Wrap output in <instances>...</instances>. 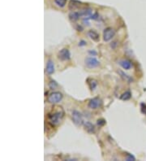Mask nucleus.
<instances>
[{
    "label": "nucleus",
    "mask_w": 146,
    "mask_h": 161,
    "mask_svg": "<svg viewBox=\"0 0 146 161\" xmlns=\"http://www.w3.org/2000/svg\"><path fill=\"white\" fill-rule=\"evenodd\" d=\"M68 17H69V20L71 22H76L80 19L81 16H80L79 11H71L70 14H69Z\"/></svg>",
    "instance_id": "obj_12"
},
{
    "label": "nucleus",
    "mask_w": 146,
    "mask_h": 161,
    "mask_svg": "<svg viewBox=\"0 0 146 161\" xmlns=\"http://www.w3.org/2000/svg\"><path fill=\"white\" fill-rule=\"evenodd\" d=\"M76 29H77L78 31H82V30H83V28L81 26H80V25H78V26L76 27Z\"/></svg>",
    "instance_id": "obj_25"
},
{
    "label": "nucleus",
    "mask_w": 146,
    "mask_h": 161,
    "mask_svg": "<svg viewBox=\"0 0 146 161\" xmlns=\"http://www.w3.org/2000/svg\"><path fill=\"white\" fill-rule=\"evenodd\" d=\"M89 53L91 54V55H97V53L96 52V51H89Z\"/></svg>",
    "instance_id": "obj_24"
},
{
    "label": "nucleus",
    "mask_w": 146,
    "mask_h": 161,
    "mask_svg": "<svg viewBox=\"0 0 146 161\" xmlns=\"http://www.w3.org/2000/svg\"><path fill=\"white\" fill-rule=\"evenodd\" d=\"M125 160H135V158L132 155H131L129 153H126V157H125Z\"/></svg>",
    "instance_id": "obj_19"
},
{
    "label": "nucleus",
    "mask_w": 146,
    "mask_h": 161,
    "mask_svg": "<svg viewBox=\"0 0 146 161\" xmlns=\"http://www.w3.org/2000/svg\"><path fill=\"white\" fill-rule=\"evenodd\" d=\"M58 58L62 61H67L69 60L71 58V54L69 50L67 48H63L60 50L58 53Z\"/></svg>",
    "instance_id": "obj_7"
},
{
    "label": "nucleus",
    "mask_w": 146,
    "mask_h": 161,
    "mask_svg": "<svg viewBox=\"0 0 146 161\" xmlns=\"http://www.w3.org/2000/svg\"><path fill=\"white\" fill-rule=\"evenodd\" d=\"M87 82H88V85H89L91 90H94L96 89V87H97V80H94V79H89H89L87 80Z\"/></svg>",
    "instance_id": "obj_15"
},
{
    "label": "nucleus",
    "mask_w": 146,
    "mask_h": 161,
    "mask_svg": "<svg viewBox=\"0 0 146 161\" xmlns=\"http://www.w3.org/2000/svg\"><path fill=\"white\" fill-rule=\"evenodd\" d=\"M86 45V42L85 41H81L80 43H79V47H83V46H85Z\"/></svg>",
    "instance_id": "obj_23"
},
{
    "label": "nucleus",
    "mask_w": 146,
    "mask_h": 161,
    "mask_svg": "<svg viewBox=\"0 0 146 161\" xmlns=\"http://www.w3.org/2000/svg\"><path fill=\"white\" fill-rule=\"evenodd\" d=\"M118 73H119V74L121 75V77H122V78H123L124 80H127V81H128V82H131V81H132V78H131V77H130L128 75L125 74L124 73L123 71H121V70H119V71H118Z\"/></svg>",
    "instance_id": "obj_16"
},
{
    "label": "nucleus",
    "mask_w": 146,
    "mask_h": 161,
    "mask_svg": "<svg viewBox=\"0 0 146 161\" xmlns=\"http://www.w3.org/2000/svg\"><path fill=\"white\" fill-rule=\"evenodd\" d=\"M115 35V30L112 28H106L103 32V39L106 42L110 41Z\"/></svg>",
    "instance_id": "obj_6"
},
{
    "label": "nucleus",
    "mask_w": 146,
    "mask_h": 161,
    "mask_svg": "<svg viewBox=\"0 0 146 161\" xmlns=\"http://www.w3.org/2000/svg\"><path fill=\"white\" fill-rule=\"evenodd\" d=\"M119 65L125 70L130 69L131 67H132V64L131 62L128 60V59H122V60H119Z\"/></svg>",
    "instance_id": "obj_8"
},
{
    "label": "nucleus",
    "mask_w": 146,
    "mask_h": 161,
    "mask_svg": "<svg viewBox=\"0 0 146 161\" xmlns=\"http://www.w3.org/2000/svg\"><path fill=\"white\" fill-rule=\"evenodd\" d=\"M54 3L58 7H63L67 4V0H54Z\"/></svg>",
    "instance_id": "obj_18"
},
{
    "label": "nucleus",
    "mask_w": 146,
    "mask_h": 161,
    "mask_svg": "<svg viewBox=\"0 0 146 161\" xmlns=\"http://www.w3.org/2000/svg\"><path fill=\"white\" fill-rule=\"evenodd\" d=\"M131 92L130 91H126L124 92L121 96H120V99H122V100H128L131 98Z\"/></svg>",
    "instance_id": "obj_17"
},
{
    "label": "nucleus",
    "mask_w": 146,
    "mask_h": 161,
    "mask_svg": "<svg viewBox=\"0 0 146 161\" xmlns=\"http://www.w3.org/2000/svg\"><path fill=\"white\" fill-rule=\"evenodd\" d=\"M141 112L146 115V105H145L144 103L141 104Z\"/></svg>",
    "instance_id": "obj_22"
},
{
    "label": "nucleus",
    "mask_w": 146,
    "mask_h": 161,
    "mask_svg": "<svg viewBox=\"0 0 146 161\" xmlns=\"http://www.w3.org/2000/svg\"><path fill=\"white\" fill-rule=\"evenodd\" d=\"M102 106V100L98 98V97H96V98H93L92 99L89 100V102L88 103V107L90 109H97V108H100V107Z\"/></svg>",
    "instance_id": "obj_4"
},
{
    "label": "nucleus",
    "mask_w": 146,
    "mask_h": 161,
    "mask_svg": "<svg viewBox=\"0 0 146 161\" xmlns=\"http://www.w3.org/2000/svg\"><path fill=\"white\" fill-rule=\"evenodd\" d=\"M81 5V2L76 1V0H71L68 4V8L71 10V11H75L76 9H78Z\"/></svg>",
    "instance_id": "obj_10"
},
{
    "label": "nucleus",
    "mask_w": 146,
    "mask_h": 161,
    "mask_svg": "<svg viewBox=\"0 0 146 161\" xmlns=\"http://www.w3.org/2000/svg\"><path fill=\"white\" fill-rule=\"evenodd\" d=\"M81 17H88L92 15V9L91 8H84L79 11Z\"/></svg>",
    "instance_id": "obj_13"
},
{
    "label": "nucleus",
    "mask_w": 146,
    "mask_h": 161,
    "mask_svg": "<svg viewBox=\"0 0 146 161\" xmlns=\"http://www.w3.org/2000/svg\"><path fill=\"white\" fill-rule=\"evenodd\" d=\"M71 120L73 123L76 124V126H81L84 124V120L81 113L76 110H73L71 112Z\"/></svg>",
    "instance_id": "obj_2"
},
{
    "label": "nucleus",
    "mask_w": 146,
    "mask_h": 161,
    "mask_svg": "<svg viewBox=\"0 0 146 161\" xmlns=\"http://www.w3.org/2000/svg\"><path fill=\"white\" fill-rule=\"evenodd\" d=\"M84 127H85V131L88 132L89 134H92L95 133V126L92 123H90L89 121H86V122L84 123Z\"/></svg>",
    "instance_id": "obj_9"
},
{
    "label": "nucleus",
    "mask_w": 146,
    "mask_h": 161,
    "mask_svg": "<svg viewBox=\"0 0 146 161\" xmlns=\"http://www.w3.org/2000/svg\"><path fill=\"white\" fill-rule=\"evenodd\" d=\"M49 86H50V88L51 90H54V89H55V88L58 86V84H57L54 80H51V81L49 83Z\"/></svg>",
    "instance_id": "obj_20"
},
{
    "label": "nucleus",
    "mask_w": 146,
    "mask_h": 161,
    "mask_svg": "<svg viewBox=\"0 0 146 161\" xmlns=\"http://www.w3.org/2000/svg\"><path fill=\"white\" fill-rule=\"evenodd\" d=\"M85 64L88 69H94L100 65V62L95 57L89 56L85 59Z\"/></svg>",
    "instance_id": "obj_3"
},
{
    "label": "nucleus",
    "mask_w": 146,
    "mask_h": 161,
    "mask_svg": "<svg viewBox=\"0 0 146 161\" xmlns=\"http://www.w3.org/2000/svg\"><path fill=\"white\" fill-rule=\"evenodd\" d=\"M63 117V112H56L52 113V114H49L48 119L49 122L52 124L53 125L59 124L61 122L62 119Z\"/></svg>",
    "instance_id": "obj_1"
},
{
    "label": "nucleus",
    "mask_w": 146,
    "mask_h": 161,
    "mask_svg": "<svg viewBox=\"0 0 146 161\" xmlns=\"http://www.w3.org/2000/svg\"><path fill=\"white\" fill-rule=\"evenodd\" d=\"M88 36L91 38L92 41H95V42H98L99 41V34L96 31L92 30V29L88 31Z\"/></svg>",
    "instance_id": "obj_14"
},
{
    "label": "nucleus",
    "mask_w": 146,
    "mask_h": 161,
    "mask_svg": "<svg viewBox=\"0 0 146 161\" xmlns=\"http://www.w3.org/2000/svg\"><path fill=\"white\" fill-rule=\"evenodd\" d=\"M46 71L48 74H53L54 73V65L52 60L49 59L46 64Z\"/></svg>",
    "instance_id": "obj_11"
},
{
    "label": "nucleus",
    "mask_w": 146,
    "mask_h": 161,
    "mask_svg": "<svg viewBox=\"0 0 146 161\" xmlns=\"http://www.w3.org/2000/svg\"><path fill=\"white\" fill-rule=\"evenodd\" d=\"M63 99V94L60 92H53L49 95L47 101L50 103H58Z\"/></svg>",
    "instance_id": "obj_5"
},
{
    "label": "nucleus",
    "mask_w": 146,
    "mask_h": 161,
    "mask_svg": "<svg viewBox=\"0 0 146 161\" xmlns=\"http://www.w3.org/2000/svg\"><path fill=\"white\" fill-rule=\"evenodd\" d=\"M97 123L99 126H103L106 124V120H103V119H99V120H97Z\"/></svg>",
    "instance_id": "obj_21"
}]
</instances>
